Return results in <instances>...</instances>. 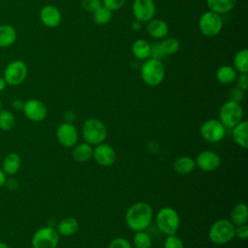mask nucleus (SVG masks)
Masks as SVG:
<instances>
[{
    "label": "nucleus",
    "instance_id": "obj_1",
    "mask_svg": "<svg viewBox=\"0 0 248 248\" xmlns=\"http://www.w3.org/2000/svg\"><path fill=\"white\" fill-rule=\"evenodd\" d=\"M152 214V208L149 203L138 202L132 204L126 211V225L133 232L145 231L151 223Z\"/></svg>",
    "mask_w": 248,
    "mask_h": 248
},
{
    "label": "nucleus",
    "instance_id": "obj_2",
    "mask_svg": "<svg viewBox=\"0 0 248 248\" xmlns=\"http://www.w3.org/2000/svg\"><path fill=\"white\" fill-rule=\"evenodd\" d=\"M166 70L163 62L155 58H147L141 65L140 76L145 84L149 86L159 85L165 78Z\"/></svg>",
    "mask_w": 248,
    "mask_h": 248
},
{
    "label": "nucleus",
    "instance_id": "obj_3",
    "mask_svg": "<svg viewBox=\"0 0 248 248\" xmlns=\"http://www.w3.org/2000/svg\"><path fill=\"white\" fill-rule=\"evenodd\" d=\"M81 132L85 142L91 145L104 142L108 135V130L104 122L95 117H90L84 121Z\"/></svg>",
    "mask_w": 248,
    "mask_h": 248
},
{
    "label": "nucleus",
    "instance_id": "obj_4",
    "mask_svg": "<svg viewBox=\"0 0 248 248\" xmlns=\"http://www.w3.org/2000/svg\"><path fill=\"white\" fill-rule=\"evenodd\" d=\"M157 228L165 234H175L179 229L180 219L177 211L170 206L161 208L156 214Z\"/></svg>",
    "mask_w": 248,
    "mask_h": 248
},
{
    "label": "nucleus",
    "instance_id": "obj_5",
    "mask_svg": "<svg viewBox=\"0 0 248 248\" xmlns=\"http://www.w3.org/2000/svg\"><path fill=\"white\" fill-rule=\"evenodd\" d=\"M234 225L227 219L217 220L212 224L208 232L210 241L216 245H223L234 237Z\"/></svg>",
    "mask_w": 248,
    "mask_h": 248
},
{
    "label": "nucleus",
    "instance_id": "obj_6",
    "mask_svg": "<svg viewBox=\"0 0 248 248\" xmlns=\"http://www.w3.org/2000/svg\"><path fill=\"white\" fill-rule=\"evenodd\" d=\"M243 117V109L240 103L229 100L222 105L219 111V121L225 128L232 129Z\"/></svg>",
    "mask_w": 248,
    "mask_h": 248
},
{
    "label": "nucleus",
    "instance_id": "obj_7",
    "mask_svg": "<svg viewBox=\"0 0 248 248\" xmlns=\"http://www.w3.org/2000/svg\"><path fill=\"white\" fill-rule=\"evenodd\" d=\"M59 242V234L51 226L38 229L31 238L32 248H56Z\"/></svg>",
    "mask_w": 248,
    "mask_h": 248
},
{
    "label": "nucleus",
    "instance_id": "obj_8",
    "mask_svg": "<svg viewBox=\"0 0 248 248\" xmlns=\"http://www.w3.org/2000/svg\"><path fill=\"white\" fill-rule=\"evenodd\" d=\"M223 28V18L221 15L212 11L203 13L199 19V29L205 37L218 35Z\"/></svg>",
    "mask_w": 248,
    "mask_h": 248
},
{
    "label": "nucleus",
    "instance_id": "obj_9",
    "mask_svg": "<svg viewBox=\"0 0 248 248\" xmlns=\"http://www.w3.org/2000/svg\"><path fill=\"white\" fill-rule=\"evenodd\" d=\"M27 74V65L22 60H14L6 66L3 78L7 85L17 86L25 80Z\"/></svg>",
    "mask_w": 248,
    "mask_h": 248
},
{
    "label": "nucleus",
    "instance_id": "obj_10",
    "mask_svg": "<svg viewBox=\"0 0 248 248\" xmlns=\"http://www.w3.org/2000/svg\"><path fill=\"white\" fill-rule=\"evenodd\" d=\"M200 134L208 142H218L225 137L226 128L219 120L208 119L201 125Z\"/></svg>",
    "mask_w": 248,
    "mask_h": 248
},
{
    "label": "nucleus",
    "instance_id": "obj_11",
    "mask_svg": "<svg viewBox=\"0 0 248 248\" xmlns=\"http://www.w3.org/2000/svg\"><path fill=\"white\" fill-rule=\"evenodd\" d=\"M56 138L62 146L70 148L78 143V133L73 123L64 122L56 129Z\"/></svg>",
    "mask_w": 248,
    "mask_h": 248
},
{
    "label": "nucleus",
    "instance_id": "obj_12",
    "mask_svg": "<svg viewBox=\"0 0 248 248\" xmlns=\"http://www.w3.org/2000/svg\"><path fill=\"white\" fill-rule=\"evenodd\" d=\"M132 10L136 20L140 23L152 19L156 13V7L153 0H134Z\"/></svg>",
    "mask_w": 248,
    "mask_h": 248
},
{
    "label": "nucleus",
    "instance_id": "obj_13",
    "mask_svg": "<svg viewBox=\"0 0 248 248\" xmlns=\"http://www.w3.org/2000/svg\"><path fill=\"white\" fill-rule=\"evenodd\" d=\"M22 111L26 118L33 122L43 121L47 114L46 105L38 99H29L24 102Z\"/></svg>",
    "mask_w": 248,
    "mask_h": 248
},
{
    "label": "nucleus",
    "instance_id": "obj_14",
    "mask_svg": "<svg viewBox=\"0 0 248 248\" xmlns=\"http://www.w3.org/2000/svg\"><path fill=\"white\" fill-rule=\"evenodd\" d=\"M93 159L101 167H110L116 161V152L108 143H99L93 149Z\"/></svg>",
    "mask_w": 248,
    "mask_h": 248
},
{
    "label": "nucleus",
    "instance_id": "obj_15",
    "mask_svg": "<svg viewBox=\"0 0 248 248\" xmlns=\"http://www.w3.org/2000/svg\"><path fill=\"white\" fill-rule=\"evenodd\" d=\"M196 167L203 171H213L221 165L220 156L211 150H203L200 152L195 159Z\"/></svg>",
    "mask_w": 248,
    "mask_h": 248
},
{
    "label": "nucleus",
    "instance_id": "obj_16",
    "mask_svg": "<svg viewBox=\"0 0 248 248\" xmlns=\"http://www.w3.org/2000/svg\"><path fill=\"white\" fill-rule=\"evenodd\" d=\"M40 19L45 26L54 28L61 23L62 16L57 7L53 5H46L40 11Z\"/></svg>",
    "mask_w": 248,
    "mask_h": 248
},
{
    "label": "nucleus",
    "instance_id": "obj_17",
    "mask_svg": "<svg viewBox=\"0 0 248 248\" xmlns=\"http://www.w3.org/2000/svg\"><path fill=\"white\" fill-rule=\"evenodd\" d=\"M21 166L20 156L16 152L8 153L1 164V170L7 176H13L17 173Z\"/></svg>",
    "mask_w": 248,
    "mask_h": 248
},
{
    "label": "nucleus",
    "instance_id": "obj_18",
    "mask_svg": "<svg viewBox=\"0 0 248 248\" xmlns=\"http://www.w3.org/2000/svg\"><path fill=\"white\" fill-rule=\"evenodd\" d=\"M146 32L154 39H164L169 33V26L166 21L159 18H152L147 21Z\"/></svg>",
    "mask_w": 248,
    "mask_h": 248
},
{
    "label": "nucleus",
    "instance_id": "obj_19",
    "mask_svg": "<svg viewBox=\"0 0 248 248\" xmlns=\"http://www.w3.org/2000/svg\"><path fill=\"white\" fill-rule=\"evenodd\" d=\"M232 139L238 146L244 149L248 147V122L246 120H241L232 128Z\"/></svg>",
    "mask_w": 248,
    "mask_h": 248
},
{
    "label": "nucleus",
    "instance_id": "obj_20",
    "mask_svg": "<svg viewBox=\"0 0 248 248\" xmlns=\"http://www.w3.org/2000/svg\"><path fill=\"white\" fill-rule=\"evenodd\" d=\"M78 228H79V225L76 218L65 217L58 222L56 231L59 235L71 236V235H74L78 231Z\"/></svg>",
    "mask_w": 248,
    "mask_h": 248
},
{
    "label": "nucleus",
    "instance_id": "obj_21",
    "mask_svg": "<svg viewBox=\"0 0 248 248\" xmlns=\"http://www.w3.org/2000/svg\"><path fill=\"white\" fill-rule=\"evenodd\" d=\"M172 167L176 173L187 175L191 173L196 168L195 159L190 156H180L174 160Z\"/></svg>",
    "mask_w": 248,
    "mask_h": 248
},
{
    "label": "nucleus",
    "instance_id": "obj_22",
    "mask_svg": "<svg viewBox=\"0 0 248 248\" xmlns=\"http://www.w3.org/2000/svg\"><path fill=\"white\" fill-rule=\"evenodd\" d=\"M93 147L87 142H81L73 146L72 156L77 162H87L92 158Z\"/></svg>",
    "mask_w": 248,
    "mask_h": 248
},
{
    "label": "nucleus",
    "instance_id": "obj_23",
    "mask_svg": "<svg viewBox=\"0 0 248 248\" xmlns=\"http://www.w3.org/2000/svg\"><path fill=\"white\" fill-rule=\"evenodd\" d=\"M16 40V30L10 24L0 25V47H9Z\"/></svg>",
    "mask_w": 248,
    "mask_h": 248
},
{
    "label": "nucleus",
    "instance_id": "obj_24",
    "mask_svg": "<svg viewBox=\"0 0 248 248\" xmlns=\"http://www.w3.org/2000/svg\"><path fill=\"white\" fill-rule=\"evenodd\" d=\"M237 77L235 69L229 65H223L219 67L216 71V79L222 84L232 83Z\"/></svg>",
    "mask_w": 248,
    "mask_h": 248
},
{
    "label": "nucleus",
    "instance_id": "obj_25",
    "mask_svg": "<svg viewBox=\"0 0 248 248\" xmlns=\"http://www.w3.org/2000/svg\"><path fill=\"white\" fill-rule=\"evenodd\" d=\"M248 220V209L244 202H239L233 206L231 212V222L233 225L239 226L247 224Z\"/></svg>",
    "mask_w": 248,
    "mask_h": 248
},
{
    "label": "nucleus",
    "instance_id": "obj_26",
    "mask_svg": "<svg viewBox=\"0 0 248 248\" xmlns=\"http://www.w3.org/2000/svg\"><path fill=\"white\" fill-rule=\"evenodd\" d=\"M132 52L139 60H145L150 57V44L144 39H138L132 45Z\"/></svg>",
    "mask_w": 248,
    "mask_h": 248
},
{
    "label": "nucleus",
    "instance_id": "obj_27",
    "mask_svg": "<svg viewBox=\"0 0 248 248\" xmlns=\"http://www.w3.org/2000/svg\"><path fill=\"white\" fill-rule=\"evenodd\" d=\"M235 2L236 0H206V5L209 11L223 15L232 11Z\"/></svg>",
    "mask_w": 248,
    "mask_h": 248
},
{
    "label": "nucleus",
    "instance_id": "obj_28",
    "mask_svg": "<svg viewBox=\"0 0 248 248\" xmlns=\"http://www.w3.org/2000/svg\"><path fill=\"white\" fill-rule=\"evenodd\" d=\"M233 68L240 74L248 73V49L242 48L233 57Z\"/></svg>",
    "mask_w": 248,
    "mask_h": 248
},
{
    "label": "nucleus",
    "instance_id": "obj_29",
    "mask_svg": "<svg viewBox=\"0 0 248 248\" xmlns=\"http://www.w3.org/2000/svg\"><path fill=\"white\" fill-rule=\"evenodd\" d=\"M160 44L166 56L176 53L180 47L179 41L174 37H165L164 39H162Z\"/></svg>",
    "mask_w": 248,
    "mask_h": 248
},
{
    "label": "nucleus",
    "instance_id": "obj_30",
    "mask_svg": "<svg viewBox=\"0 0 248 248\" xmlns=\"http://www.w3.org/2000/svg\"><path fill=\"white\" fill-rule=\"evenodd\" d=\"M152 239L150 235L145 231L136 232L133 237V244L134 248H151Z\"/></svg>",
    "mask_w": 248,
    "mask_h": 248
},
{
    "label": "nucleus",
    "instance_id": "obj_31",
    "mask_svg": "<svg viewBox=\"0 0 248 248\" xmlns=\"http://www.w3.org/2000/svg\"><path fill=\"white\" fill-rule=\"evenodd\" d=\"M112 16V12L106 8L105 6H101L98 10L93 13V20L98 25H106L108 24Z\"/></svg>",
    "mask_w": 248,
    "mask_h": 248
},
{
    "label": "nucleus",
    "instance_id": "obj_32",
    "mask_svg": "<svg viewBox=\"0 0 248 248\" xmlns=\"http://www.w3.org/2000/svg\"><path fill=\"white\" fill-rule=\"evenodd\" d=\"M15 115L8 109L0 110V129L2 131H10L15 126Z\"/></svg>",
    "mask_w": 248,
    "mask_h": 248
},
{
    "label": "nucleus",
    "instance_id": "obj_33",
    "mask_svg": "<svg viewBox=\"0 0 248 248\" xmlns=\"http://www.w3.org/2000/svg\"><path fill=\"white\" fill-rule=\"evenodd\" d=\"M164 248H184V244L176 234H170L164 241Z\"/></svg>",
    "mask_w": 248,
    "mask_h": 248
},
{
    "label": "nucleus",
    "instance_id": "obj_34",
    "mask_svg": "<svg viewBox=\"0 0 248 248\" xmlns=\"http://www.w3.org/2000/svg\"><path fill=\"white\" fill-rule=\"evenodd\" d=\"M101 6H103V3L101 0H81L82 9L92 14L96 10H98Z\"/></svg>",
    "mask_w": 248,
    "mask_h": 248
},
{
    "label": "nucleus",
    "instance_id": "obj_35",
    "mask_svg": "<svg viewBox=\"0 0 248 248\" xmlns=\"http://www.w3.org/2000/svg\"><path fill=\"white\" fill-rule=\"evenodd\" d=\"M150 57L158 59V60H162L163 58L166 57V55L162 49L160 42H156V43H153L152 45H150Z\"/></svg>",
    "mask_w": 248,
    "mask_h": 248
},
{
    "label": "nucleus",
    "instance_id": "obj_36",
    "mask_svg": "<svg viewBox=\"0 0 248 248\" xmlns=\"http://www.w3.org/2000/svg\"><path fill=\"white\" fill-rule=\"evenodd\" d=\"M108 248H133L131 242L124 237H116L110 241Z\"/></svg>",
    "mask_w": 248,
    "mask_h": 248
},
{
    "label": "nucleus",
    "instance_id": "obj_37",
    "mask_svg": "<svg viewBox=\"0 0 248 248\" xmlns=\"http://www.w3.org/2000/svg\"><path fill=\"white\" fill-rule=\"evenodd\" d=\"M126 0H102L103 6L110 10L111 12L117 11L123 7Z\"/></svg>",
    "mask_w": 248,
    "mask_h": 248
},
{
    "label": "nucleus",
    "instance_id": "obj_38",
    "mask_svg": "<svg viewBox=\"0 0 248 248\" xmlns=\"http://www.w3.org/2000/svg\"><path fill=\"white\" fill-rule=\"evenodd\" d=\"M234 236H237L239 239H247L248 238V226L247 224L239 225L235 227L234 230Z\"/></svg>",
    "mask_w": 248,
    "mask_h": 248
},
{
    "label": "nucleus",
    "instance_id": "obj_39",
    "mask_svg": "<svg viewBox=\"0 0 248 248\" xmlns=\"http://www.w3.org/2000/svg\"><path fill=\"white\" fill-rule=\"evenodd\" d=\"M244 97V91L238 87H234L230 92V100L234 102H241Z\"/></svg>",
    "mask_w": 248,
    "mask_h": 248
},
{
    "label": "nucleus",
    "instance_id": "obj_40",
    "mask_svg": "<svg viewBox=\"0 0 248 248\" xmlns=\"http://www.w3.org/2000/svg\"><path fill=\"white\" fill-rule=\"evenodd\" d=\"M236 82H237V86L238 88L242 89L243 91H245L248 87V78H247V74H240L238 77H236Z\"/></svg>",
    "mask_w": 248,
    "mask_h": 248
},
{
    "label": "nucleus",
    "instance_id": "obj_41",
    "mask_svg": "<svg viewBox=\"0 0 248 248\" xmlns=\"http://www.w3.org/2000/svg\"><path fill=\"white\" fill-rule=\"evenodd\" d=\"M23 105H24V102H22V101L19 100V99H16V100L13 102V108H14L15 109H16V110L22 109Z\"/></svg>",
    "mask_w": 248,
    "mask_h": 248
},
{
    "label": "nucleus",
    "instance_id": "obj_42",
    "mask_svg": "<svg viewBox=\"0 0 248 248\" xmlns=\"http://www.w3.org/2000/svg\"><path fill=\"white\" fill-rule=\"evenodd\" d=\"M7 177H8V176H7V175L4 173V171L0 169V188H2V187L5 186Z\"/></svg>",
    "mask_w": 248,
    "mask_h": 248
},
{
    "label": "nucleus",
    "instance_id": "obj_43",
    "mask_svg": "<svg viewBox=\"0 0 248 248\" xmlns=\"http://www.w3.org/2000/svg\"><path fill=\"white\" fill-rule=\"evenodd\" d=\"M65 119H66V122H70L72 123L74 120H75V114L73 111H67L65 113Z\"/></svg>",
    "mask_w": 248,
    "mask_h": 248
},
{
    "label": "nucleus",
    "instance_id": "obj_44",
    "mask_svg": "<svg viewBox=\"0 0 248 248\" xmlns=\"http://www.w3.org/2000/svg\"><path fill=\"white\" fill-rule=\"evenodd\" d=\"M6 86H7V83H6L5 79H4V78L0 77V92L3 91L6 88Z\"/></svg>",
    "mask_w": 248,
    "mask_h": 248
},
{
    "label": "nucleus",
    "instance_id": "obj_45",
    "mask_svg": "<svg viewBox=\"0 0 248 248\" xmlns=\"http://www.w3.org/2000/svg\"><path fill=\"white\" fill-rule=\"evenodd\" d=\"M140 27H141V23H140V21H138V20H135V21L132 23V28H133L134 30H139Z\"/></svg>",
    "mask_w": 248,
    "mask_h": 248
},
{
    "label": "nucleus",
    "instance_id": "obj_46",
    "mask_svg": "<svg viewBox=\"0 0 248 248\" xmlns=\"http://www.w3.org/2000/svg\"><path fill=\"white\" fill-rule=\"evenodd\" d=\"M0 248H11L7 243L3 242V241H0Z\"/></svg>",
    "mask_w": 248,
    "mask_h": 248
},
{
    "label": "nucleus",
    "instance_id": "obj_47",
    "mask_svg": "<svg viewBox=\"0 0 248 248\" xmlns=\"http://www.w3.org/2000/svg\"><path fill=\"white\" fill-rule=\"evenodd\" d=\"M2 109V102H1V100H0V110Z\"/></svg>",
    "mask_w": 248,
    "mask_h": 248
}]
</instances>
